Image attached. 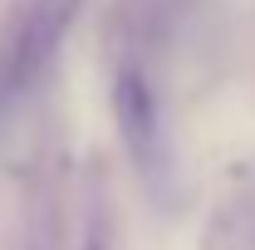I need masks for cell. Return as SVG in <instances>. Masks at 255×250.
I'll list each match as a JSON object with an SVG mask.
<instances>
[{"mask_svg": "<svg viewBox=\"0 0 255 250\" xmlns=\"http://www.w3.org/2000/svg\"><path fill=\"white\" fill-rule=\"evenodd\" d=\"M118 123H123L128 152L142 162V172H152V167H157L162 127H157V103H152V89L142 84V74H137V69H123V74H118Z\"/></svg>", "mask_w": 255, "mask_h": 250, "instance_id": "obj_2", "label": "cell"}, {"mask_svg": "<svg viewBox=\"0 0 255 250\" xmlns=\"http://www.w3.org/2000/svg\"><path fill=\"white\" fill-rule=\"evenodd\" d=\"M74 10H79V0H34L30 5L25 25L15 34V49L5 59V89L0 94H20L34 74L44 69V59L59 49L64 30L74 25Z\"/></svg>", "mask_w": 255, "mask_h": 250, "instance_id": "obj_1", "label": "cell"}]
</instances>
